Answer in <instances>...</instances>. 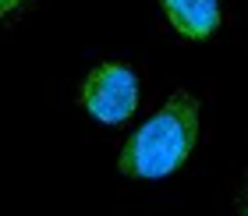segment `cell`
<instances>
[{"label":"cell","instance_id":"1","mask_svg":"<svg viewBox=\"0 0 248 216\" xmlns=\"http://www.w3.org/2000/svg\"><path fill=\"white\" fill-rule=\"evenodd\" d=\"M195 135H199V103L181 93L124 142L121 170L128 177H142V181L174 174L188 160Z\"/></svg>","mask_w":248,"mask_h":216},{"label":"cell","instance_id":"2","mask_svg":"<svg viewBox=\"0 0 248 216\" xmlns=\"http://www.w3.org/2000/svg\"><path fill=\"white\" fill-rule=\"evenodd\" d=\"M82 103L96 121L121 124L131 117L135 103H139V82L124 64H103L82 85Z\"/></svg>","mask_w":248,"mask_h":216},{"label":"cell","instance_id":"3","mask_svg":"<svg viewBox=\"0 0 248 216\" xmlns=\"http://www.w3.org/2000/svg\"><path fill=\"white\" fill-rule=\"evenodd\" d=\"M163 11L170 18V25L188 39H206L213 36L220 21L217 0H163Z\"/></svg>","mask_w":248,"mask_h":216},{"label":"cell","instance_id":"4","mask_svg":"<svg viewBox=\"0 0 248 216\" xmlns=\"http://www.w3.org/2000/svg\"><path fill=\"white\" fill-rule=\"evenodd\" d=\"M18 4H21V0H0V18H4V15H15Z\"/></svg>","mask_w":248,"mask_h":216},{"label":"cell","instance_id":"5","mask_svg":"<svg viewBox=\"0 0 248 216\" xmlns=\"http://www.w3.org/2000/svg\"><path fill=\"white\" fill-rule=\"evenodd\" d=\"M245 216H248V206H245Z\"/></svg>","mask_w":248,"mask_h":216}]
</instances>
